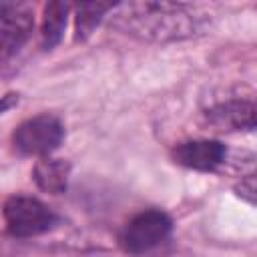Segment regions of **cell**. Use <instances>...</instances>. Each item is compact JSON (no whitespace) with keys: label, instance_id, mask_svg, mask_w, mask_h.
<instances>
[{"label":"cell","instance_id":"ba28073f","mask_svg":"<svg viewBox=\"0 0 257 257\" xmlns=\"http://www.w3.org/2000/svg\"><path fill=\"white\" fill-rule=\"evenodd\" d=\"M34 181L42 191L62 193L68 181V165L60 159L44 157L34 167Z\"/></svg>","mask_w":257,"mask_h":257},{"label":"cell","instance_id":"5b68a950","mask_svg":"<svg viewBox=\"0 0 257 257\" xmlns=\"http://www.w3.org/2000/svg\"><path fill=\"white\" fill-rule=\"evenodd\" d=\"M32 28H34V16L26 4L4 2L0 6V36H2L0 44H2L4 62L22 48Z\"/></svg>","mask_w":257,"mask_h":257},{"label":"cell","instance_id":"6da1fadb","mask_svg":"<svg viewBox=\"0 0 257 257\" xmlns=\"http://www.w3.org/2000/svg\"><path fill=\"white\" fill-rule=\"evenodd\" d=\"M110 24L139 40L175 42L197 36L205 28V14L181 2H120L108 12Z\"/></svg>","mask_w":257,"mask_h":257},{"label":"cell","instance_id":"7a4b0ae2","mask_svg":"<svg viewBox=\"0 0 257 257\" xmlns=\"http://www.w3.org/2000/svg\"><path fill=\"white\" fill-rule=\"evenodd\" d=\"M173 231V221L165 211L149 209L135 215L120 233V247L131 255H145L161 247Z\"/></svg>","mask_w":257,"mask_h":257},{"label":"cell","instance_id":"3957f363","mask_svg":"<svg viewBox=\"0 0 257 257\" xmlns=\"http://www.w3.org/2000/svg\"><path fill=\"white\" fill-rule=\"evenodd\" d=\"M4 221L12 237H34L52 229L56 215L34 197L12 195L4 203Z\"/></svg>","mask_w":257,"mask_h":257},{"label":"cell","instance_id":"9c48e42d","mask_svg":"<svg viewBox=\"0 0 257 257\" xmlns=\"http://www.w3.org/2000/svg\"><path fill=\"white\" fill-rule=\"evenodd\" d=\"M68 16V4L64 2H48L44 6L42 16V44L44 48H52L60 42Z\"/></svg>","mask_w":257,"mask_h":257},{"label":"cell","instance_id":"8fae6325","mask_svg":"<svg viewBox=\"0 0 257 257\" xmlns=\"http://www.w3.org/2000/svg\"><path fill=\"white\" fill-rule=\"evenodd\" d=\"M235 191H237V195L243 197L245 201L257 205V173H251V175L243 177V179L237 183Z\"/></svg>","mask_w":257,"mask_h":257},{"label":"cell","instance_id":"8992f818","mask_svg":"<svg viewBox=\"0 0 257 257\" xmlns=\"http://www.w3.org/2000/svg\"><path fill=\"white\" fill-rule=\"evenodd\" d=\"M207 116L223 131H257V100L231 98L215 104Z\"/></svg>","mask_w":257,"mask_h":257},{"label":"cell","instance_id":"30bf717a","mask_svg":"<svg viewBox=\"0 0 257 257\" xmlns=\"http://www.w3.org/2000/svg\"><path fill=\"white\" fill-rule=\"evenodd\" d=\"M112 6L114 4H110V2H86V4H80L78 10H76V38H86L96 28V24L104 16H108Z\"/></svg>","mask_w":257,"mask_h":257},{"label":"cell","instance_id":"277c9868","mask_svg":"<svg viewBox=\"0 0 257 257\" xmlns=\"http://www.w3.org/2000/svg\"><path fill=\"white\" fill-rule=\"evenodd\" d=\"M64 139L62 122L52 114H36L22 124L12 135L14 147L22 155L34 157H48Z\"/></svg>","mask_w":257,"mask_h":257},{"label":"cell","instance_id":"52a82bcc","mask_svg":"<svg viewBox=\"0 0 257 257\" xmlns=\"http://www.w3.org/2000/svg\"><path fill=\"white\" fill-rule=\"evenodd\" d=\"M225 145H221L219 141H187L175 147L173 151V159L175 163L187 167V169H195V171H213L217 169L223 161H225Z\"/></svg>","mask_w":257,"mask_h":257}]
</instances>
